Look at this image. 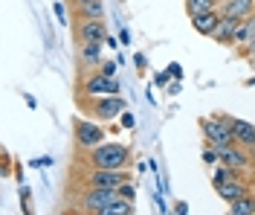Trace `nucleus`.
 Instances as JSON below:
<instances>
[{"mask_svg":"<svg viewBox=\"0 0 255 215\" xmlns=\"http://www.w3.org/2000/svg\"><path fill=\"white\" fill-rule=\"evenodd\" d=\"M119 125H122V128H136V116L125 108V111H122V116H119Z\"/></svg>","mask_w":255,"mask_h":215,"instance_id":"obj_22","label":"nucleus"},{"mask_svg":"<svg viewBox=\"0 0 255 215\" xmlns=\"http://www.w3.org/2000/svg\"><path fill=\"white\" fill-rule=\"evenodd\" d=\"M125 181H130V175L125 169H93L87 175V183L99 186V189H119Z\"/></svg>","mask_w":255,"mask_h":215,"instance_id":"obj_6","label":"nucleus"},{"mask_svg":"<svg viewBox=\"0 0 255 215\" xmlns=\"http://www.w3.org/2000/svg\"><path fill=\"white\" fill-rule=\"evenodd\" d=\"M250 151H253V154H255V143H253V146H250Z\"/></svg>","mask_w":255,"mask_h":215,"instance_id":"obj_35","label":"nucleus"},{"mask_svg":"<svg viewBox=\"0 0 255 215\" xmlns=\"http://www.w3.org/2000/svg\"><path fill=\"white\" fill-rule=\"evenodd\" d=\"M102 73L105 76H116V64L113 61H102Z\"/></svg>","mask_w":255,"mask_h":215,"instance_id":"obj_23","label":"nucleus"},{"mask_svg":"<svg viewBox=\"0 0 255 215\" xmlns=\"http://www.w3.org/2000/svg\"><path fill=\"white\" fill-rule=\"evenodd\" d=\"M76 35H79V44L84 41H102L105 44V38H108V29H105V23H102V17L99 20H81L79 26H76Z\"/></svg>","mask_w":255,"mask_h":215,"instance_id":"obj_9","label":"nucleus"},{"mask_svg":"<svg viewBox=\"0 0 255 215\" xmlns=\"http://www.w3.org/2000/svg\"><path fill=\"white\" fill-rule=\"evenodd\" d=\"M229 213L232 215H255V198L253 195H244V198L232 201L229 204Z\"/></svg>","mask_w":255,"mask_h":215,"instance_id":"obj_19","label":"nucleus"},{"mask_svg":"<svg viewBox=\"0 0 255 215\" xmlns=\"http://www.w3.org/2000/svg\"><path fill=\"white\" fill-rule=\"evenodd\" d=\"M87 154H90L93 169H128V163H130V149L125 143H102Z\"/></svg>","mask_w":255,"mask_h":215,"instance_id":"obj_1","label":"nucleus"},{"mask_svg":"<svg viewBox=\"0 0 255 215\" xmlns=\"http://www.w3.org/2000/svg\"><path fill=\"white\" fill-rule=\"evenodd\" d=\"M73 3H76V6H81V3H90V0H73Z\"/></svg>","mask_w":255,"mask_h":215,"instance_id":"obj_34","label":"nucleus"},{"mask_svg":"<svg viewBox=\"0 0 255 215\" xmlns=\"http://www.w3.org/2000/svg\"><path fill=\"white\" fill-rule=\"evenodd\" d=\"M212 9H221V3L218 0H186V12L191 17L203 15V12H212Z\"/></svg>","mask_w":255,"mask_h":215,"instance_id":"obj_18","label":"nucleus"},{"mask_svg":"<svg viewBox=\"0 0 255 215\" xmlns=\"http://www.w3.org/2000/svg\"><path fill=\"white\" fill-rule=\"evenodd\" d=\"M241 20L238 17H221V23H218V29L212 32V41H218V44H232V38H235V32H238Z\"/></svg>","mask_w":255,"mask_h":215,"instance_id":"obj_13","label":"nucleus"},{"mask_svg":"<svg viewBox=\"0 0 255 215\" xmlns=\"http://www.w3.org/2000/svg\"><path fill=\"white\" fill-rule=\"evenodd\" d=\"M168 93H180V79H174V82H171V87H168Z\"/></svg>","mask_w":255,"mask_h":215,"instance_id":"obj_32","label":"nucleus"},{"mask_svg":"<svg viewBox=\"0 0 255 215\" xmlns=\"http://www.w3.org/2000/svg\"><path fill=\"white\" fill-rule=\"evenodd\" d=\"M81 90H84V96H111V93H119V79L116 76H105L102 70L93 73V76H87L84 84H81Z\"/></svg>","mask_w":255,"mask_h":215,"instance_id":"obj_5","label":"nucleus"},{"mask_svg":"<svg viewBox=\"0 0 255 215\" xmlns=\"http://www.w3.org/2000/svg\"><path fill=\"white\" fill-rule=\"evenodd\" d=\"M229 125H232V134H235V143L247 146V149L255 143V125H253V122L238 119V116H229Z\"/></svg>","mask_w":255,"mask_h":215,"instance_id":"obj_12","label":"nucleus"},{"mask_svg":"<svg viewBox=\"0 0 255 215\" xmlns=\"http://www.w3.org/2000/svg\"><path fill=\"white\" fill-rule=\"evenodd\" d=\"M52 9H55V15H58V20H67V17H64V3H55V6H52Z\"/></svg>","mask_w":255,"mask_h":215,"instance_id":"obj_29","label":"nucleus"},{"mask_svg":"<svg viewBox=\"0 0 255 215\" xmlns=\"http://www.w3.org/2000/svg\"><path fill=\"white\" fill-rule=\"evenodd\" d=\"M250 84H255V76H253V79H250Z\"/></svg>","mask_w":255,"mask_h":215,"instance_id":"obj_37","label":"nucleus"},{"mask_svg":"<svg viewBox=\"0 0 255 215\" xmlns=\"http://www.w3.org/2000/svg\"><path fill=\"white\" fill-rule=\"evenodd\" d=\"M174 213L177 215H186V213H189V204H183V201H180V204H174Z\"/></svg>","mask_w":255,"mask_h":215,"instance_id":"obj_28","label":"nucleus"},{"mask_svg":"<svg viewBox=\"0 0 255 215\" xmlns=\"http://www.w3.org/2000/svg\"><path fill=\"white\" fill-rule=\"evenodd\" d=\"M79 61L81 64H102V41H84L79 44Z\"/></svg>","mask_w":255,"mask_h":215,"instance_id":"obj_15","label":"nucleus"},{"mask_svg":"<svg viewBox=\"0 0 255 215\" xmlns=\"http://www.w3.org/2000/svg\"><path fill=\"white\" fill-rule=\"evenodd\" d=\"M253 12H255V0H223L221 3V15H226V17L247 20Z\"/></svg>","mask_w":255,"mask_h":215,"instance_id":"obj_10","label":"nucleus"},{"mask_svg":"<svg viewBox=\"0 0 255 215\" xmlns=\"http://www.w3.org/2000/svg\"><path fill=\"white\" fill-rule=\"evenodd\" d=\"M113 201H119V192H116V189H99V186H90V192L81 198V207H84L87 213L102 215Z\"/></svg>","mask_w":255,"mask_h":215,"instance_id":"obj_7","label":"nucleus"},{"mask_svg":"<svg viewBox=\"0 0 255 215\" xmlns=\"http://www.w3.org/2000/svg\"><path fill=\"white\" fill-rule=\"evenodd\" d=\"M79 9V17L81 20H99V17H105V3L102 0H90V3H81V6H76Z\"/></svg>","mask_w":255,"mask_h":215,"instance_id":"obj_17","label":"nucleus"},{"mask_svg":"<svg viewBox=\"0 0 255 215\" xmlns=\"http://www.w3.org/2000/svg\"><path fill=\"white\" fill-rule=\"evenodd\" d=\"M215 192L221 195L226 204H232V201H238V198H244V195H250L247 192V186L241 181H223V183H215Z\"/></svg>","mask_w":255,"mask_h":215,"instance_id":"obj_14","label":"nucleus"},{"mask_svg":"<svg viewBox=\"0 0 255 215\" xmlns=\"http://www.w3.org/2000/svg\"><path fill=\"white\" fill-rule=\"evenodd\" d=\"M221 9H212V12H203V15H194L191 17V26H194V32L206 35V38H212V32L218 29V23H221Z\"/></svg>","mask_w":255,"mask_h":215,"instance_id":"obj_11","label":"nucleus"},{"mask_svg":"<svg viewBox=\"0 0 255 215\" xmlns=\"http://www.w3.org/2000/svg\"><path fill=\"white\" fill-rule=\"evenodd\" d=\"M168 73H171V79H183V67L180 64H168Z\"/></svg>","mask_w":255,"mask_h":215,"instance_id":"obj_25","label":"nucleus"},{"mask_svg":"<svg viewBox=\"0 0 255 215\" xmlns=\"http://www.w3.org/2000/svg\"><path fill=\"white\" fill-rule=\"evenodd\" d=\"M253 35H255V12L247 17V20H241L238 32H235V38H232V44H235V47H244V44H247Z\"/></svg>","mask_w":255,"mask_h":215,"instance_id":"obj_16","label":"nucleus"},{"mask_svg":"<svg viewBox=\"0 0 255 215\" xmlns=\"http://www.w3.org/2000/svg\"><path fill=\"white\" fill-rule=\"evenodd\" d=\"M250 58H253V61H255V52H250Z\"/></svg>","mask_w":255,"mask_h":215,"instance_id":"obj_36","label":"nucleus"},{"mask_svg":"<svg viewBox=\"0 0 255 215\" xmlns=\"http://www.w3.org/2000/svg\"><path fill=\"white\" fill-rule=\"evenodd\" d=\"M128 105L125 99L119 96V93H111V96H93L90 99V114L96 116V119H119L122 116V111H125Z\"/></svg>","mask_w":255,"mask_h":215,"instance_id":"obj_3","label":"nucleus"},{"mask_svg":"<svg viewBox=\"0 0 255 215\" xmlns=\"http://www.w3.org/2000/svg\"><path fill=\"white\" fill-rule=\"evenodd\" d=\"M32 166L35 169H44V166H52V160L49 157H38V160H32Z\"/></svg>","mask_w":255,"mask_h":215,"instance_id":"obj_26","label":"nucleus"},{"mask_svg":"<svg viewBox=\"0 0 255 215\" xmlns=\"http://www.w3.org/2000/svg\"><path fill=\"white\" fill-rule=\"evenodd\" d=\"M221 163H226V166H232V169H238V172H244V169L250 166V154H247V146H241V143L223 146V149H221Z\"/></svg>","mask_w":255,"mask_h":215,"instance_id":"obj_8","label":"nucleus"},{"mask_svg":"<svg viewBox=\"0 0 255 215\" xmlns=\"http://www.w3.org/2000/svg\"><path fill=\"white\" fill-rule=\"evenodd\" d=\"M73 131H76V146L81 151H90L96 146H102L105 143V131L90 122V119H76V125H73Z\"/></svg>","mask_w":255,"mask_h":215,"instance_id":"obj_4","label":"nucleus"},{"mask_svg":"<svg viewBox=\"0 0 255 215\" xmlns=\"http://www.w3.org/2000/svg\"><path fill=\"white\" fill-rule=\"evenodd\" d=\"M116 192H119V198H128V201L136 198V189H133V183H130V181H125L119 189H116Z\"/></svg>","mask_w":255,"mask_h":215,"instance_id":"obj_21","label":"nucleus"},{"mask_svg":"<svg viewBox=\"0 0 255 215\" xmlns=\"http://www.w3.org/2000/svg\"><path fill=\"white\" fill-rule=\"evenodd\" d=\"M250 52H255V35L247 41V44H244V55H250Z\"/></svg>","mask_w":255,"mask_h":215,"instance_id":"obj_27","label":"nucleus"},{"mask_svg":"<svg viewBox=\"0 0 255 215\" xmlns=\"http://www.w3.org/2000/svg\"><path fill=\"white\" fill-rule=\"evenodd\" d=\"M168 79H171V73H168V70H165V73H157V76H154V82H157L159 87H162V84H168Z\"/></svg>","mask_w":255,"mask_h":215,"instance_id":"obj_24","label":"nucleus"},{"mask_svg":"<svg viewBox=\"0 0 255 215\" xmlns=\"http://www.w3.org/2000/svg\"><path fill=\"white\" fill-rule=\"evenodd\" d=\"M105 44H108V47H111V50H116V47H119V44H122V41H116V38H113V35H108V38H105Z\"/></svg>","mask_w":255,"mask_h":215,"instance_id":"obj_30","label":"nucleus"},{"mask_svg":"<svg viewBox=\"0 0 255 215\" xmlns=\"http://www.w3.org/2000/svg\"><path fill=\"white\" fill-rule=\"evenodd\" d=\"M157 210H159V213H165V210H168V207H165V201H162V195H157Z\"/></svg>","mask_w":255,"mask_h":215,"instance_id":"obj_31","label":"nucleus"},{"mask_svg":"<svg viewBox=\"0 0 255 215\" xmlns=\"http://www.w3.org/2000/svg\"><path fill=\"white\" fill-rule=\"evenodd\" d=\"M200 128L206 134V140L212 146H232L235 143V134H232V125H229V116H203L200 119Z\"/></svg>","mask_w":255,"mask_h":215,"instance_id":"obj_2","label":"nucleus"},{"mask_svg":"<svg viewBox=\"0 0 255 215\" xmlns=\"http://www.w3.org/2000/svg\"><path fill=\"white\" fill-rule=\"evenodd\" d=\"M119 41H122V44H128V41H130V32H128V29H122V32H119Z\"/></svg>","mask_w":255,"mask_h":215,"instance_id":"obj_33","label":"nucleus"},{"mask_svg":"<svg viewBox=\"0 0 255 215\" xmlns=\"http://www.w3.org/2000/svg\"><path fill=\"white\" fill-rule=\"evenodd\" d=\"M218 160H221V149H218V146H212V143H209L206 149H203V163H218Z\"/></svg>","mask_w":255,"mask_h":215,"instance_id":"obj_20","label":"nucleus"}]
</instances>
